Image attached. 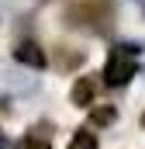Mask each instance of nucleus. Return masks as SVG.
I'll return each instance as SVG.
<instances>
[{"mask_svg":"<svg viewBox=\"0 0 145 149\" xmlns=\"http://www.w3.org/2000/svg\"><path fill=\"white\" fill-rule=\"evenodd\" d=\"M110 7L107 3H97V0H90V3H79V7H72L69 14H66V24H86V28H93V31H110Z\"/></svg>","mask_w":145,"mask_h":149,"instance_id":"nucleus-1","label":"nucleus"},{"mask_svg":"<svg viewBox=\"0 0 145 149\" xmlns=\"http://www.w3.org/2000/svg\"><path fill=\"white\" fill-rule=\"evenodd\" d=\"M135 73H138V63H135L128 52L114 49V52H110V59H107V66H104V80H107L110 87H124Z\"/></svg>","mask_w":145,"mask_h":149,"instance_id":"nucleus-2","label":"nucleus"},{"mask_svg":"<svg viewBox=\"0 0 145 149\" xmlns=\"http://www.w3.org/2000/svg\"><path fill=\"white\" fill-rule=\"evenodd\" d=\"M14 59L24 63V66H31V70H41V66H45V52H41V45H35V42L14 45Z\"/></svg>","mask_w":145,"mask_h":149,"instance_id":"nucleus-3","label":"nucleus"},{"mask_svg":"<svg viewBox=\"0 0 145 149\" xmlns=\"http://www.w3.org/2000/svg\"><path fill=\"white\" fill-rule=\"evenodd\" d=\"M72 104H79V108H86V104H93V97H97V80L93 76H79L76 83H72Z\"/></svg>","mask_w":145,"mask_h":149,"instance_id":"nucleus-4","label":"nucleus"},{"mask_svg":"<svg viewBox=\"0 0 145 149\" xmlns=\"http://www.w3.org/2000/svg\"><path fill=\"white\" fill-rule=\"evenodd\" d=\"M24 149H52V132H48V125H35V128L28 132V139H24Z\"/></svg>","mask_w":145,"mask_h":149,"instance_id":"nucleus-5","label":"nucleus"},{"mask_svg":"<svg viewBox=\"0 0 145 149\" xmlns=\"http://www.w3.org/2000/svg\"><path fill=\"white\" fill-rule=\"evenodd\" d=\"M69 149H97V135H93L90 128H79L69 139Z\"/></svg>","mask_w":145,"mask_h":149,"instance_id":"nucleus-6","label":"nucleus"},{"mask_svg":"<svg viewBox=\"0 0 145 149\" xmlns=\"http://www.w3.org/2000/svg\"><path fill=\"white\" fill-rule=\"evenodd\" d=\"M114 118H117V111H114L110 104H104V108H93V111H90V125H110Z\"/></svg>","mask_w":145,"mask_h":149,"instance_id":"nucleus-7","label":"nucleus"},{"mask_svg":"<svg viewBox=\"0 0 145 149\" xmlns=\"http://www.w3.org/2000/svg\"><path fill=\"white\" fill-rule=\"evenodd\" d=\"M79 63H83V52L59 49V59H55V66H59V70H69V66H79Z\"/></svg>","mask_w":145,"mask_h":149,"instance_id":"nucleus-8","label":"nucleus"},{"mask_svg":"<svg viewBox=\"0 0 145 149\" xmlns=\"http://www.w3.org/2000/svg\"><path fill=\"white\" fill-rule=\"evenodd\" d=\"M0 149H14L10 142H7V135H3V132H0Z\"/></svg>","mask_w":145,"mask_h":149,"instance_id":"nucleus-9","label":"nucleus"}]
</instances>
